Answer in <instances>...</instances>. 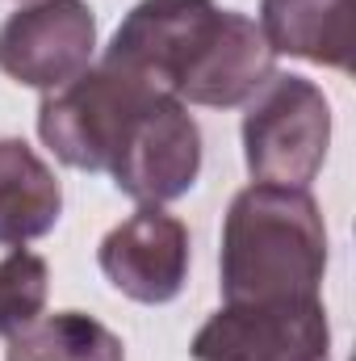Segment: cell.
Segmentation results:
<instances>
[{
    "label": "cell",
    "mask_w": 356,
    "mask_h": 361,
    "mask_svg": "<svg viewBox=\"0 0 356 361\" xmlns=\"http://www.w3.org/2000/svg\"><path fill=\"white\" fill-rule=\"evenodd\" d=\"M218 21L222 8L214 0H139L117 25L105 63L177 97Z\"/></svg>",
    "instance_id": "obj_5"
},
{
    "label": "cell",
    "mask_w": 356,
    "mask_h": 361,
    "mask_svg": "<svg viewBox=\"0 0 356 361\" xmlns=\"http://www.w3.org/2000/svg\"><path fill=\"white\" fill-rule=\"evenodd\" d=\"M51 290V269L42 257L17 248L0 261V336L25 328L30 319L42 315Z\"/></svg>",
    "instance_id": "obj_13"
},
{
    "label": "cell",
    "mask_w": 356,
    "mask_h": 361,
    "mask_svg": "<svg viewBox=\"0 0 356 361\" xmlns=\"http://www.w3.org/2000/svg\"><path fill=\"white\" fill-rule=\"evenodd\" d=\"M201 173V130L184 101L160 92L130 126L109 177L139 206H164L193 189Z\"/></svg>",
    "instance_id": "obj_7"
},
{
    "label": "cell",
    "mask_w": 356,
    "mask_h": 361,
    "mask_svg": "<svg viewBox=\"0 0 356 361\" xmlns=\"http://www.w3.org/2000/svg\"><path fill=\"white\" fill-rule=\"evenodd\" d=\"M155 97L160 89L101 59L96 68L80 72L72 85L42 97L38 135L63 164L84 169V173H109L134 118Z\"/></svg>",
    "instance_id": "obj_2"
},
{
    "label": "cell",
    "mask_w": 356,
    "mask_h": 361,
    "mask_svg": "<svg viewBox=\"0 0 356 361\" xmlns=\"http://www.w3.org/2000/svg\"><path fill=\"white\" fill-rule=\"evenodd\" d=\"M260 34L272 55L352 72L356 0H260Z\"/></svg>",
    "instance_id": "obj_10"
},
{
    "label": "cell",
    "mask_w": 356,
    "mask_h": 361,
    "mask_svg": "<svg viewBox=\"0 0 356 361\" xmlns=\"http://www.w3.org/2000/svg\"><path fill=\"white\" fill-rule=\"evenodd\" d=\"M96 17L84 0H30L0 25V72L55 92L92 68Z\"/></svg>",
    "instance_id": "obj_6"
},
{
    "label": "cell",
    "mask_w": 356,
    "mask_h": 361,
    "mask_svg": "<svg viewBox=\"0 0 356 361\" xmlns=\"http://www.w3.org/2000/svg\"><path fill=\"white\" fill-rule=\"evenodd\" d=\"M193 361H331V324L323 298L306 302H227L193 345Z\"/></svg>",
    "instance_id": "obj_4"
},
{
    "label": "cell",
    "mask_w": 356,
    "mask_h": 361,
    "mask_svg": "<svg viewBox=\"0 0 356 361\" xmlns=\"http://www.w3.org/2000/svg\"><path fill=\"white\" fill-rule=\"evenodd\" d=\"M243 114V160L252 180L306 189L319 177L331 143V105L319 85L272 72Z\"/></svg>",
    "instance_id": "obj_3"
},
{
    "label": "cell",
    "mask_w": 356,
    "mask_h": 361,
    "mask_svg": "<svg viewBox=\"0 0 356 361\" xmlns=\"http://www.w3.org/2000/svg\"><path fill=\"white\" fill-rule=\"evenodd\" d=\"M272 47L265 42L260 25L243 13L222 8V21L205 51L197 55L193 72L184 76L177 101L189 105H210V109H231L243 105L252 92L272 76Z\"/></svg>",
    "instance_id": "obj_9"
},
{
    "label": "cell",
    "mask_w": 356,
    "mask_h": 361,
    "mask_svg": "<svg viewBox=\"0 0 356 361\" xmlns=\"http://www.w3.org/2000/svg\"><path fill=\"white\" fill-rule=\"evenodd\" d=\"M222 294L227 302H306L327 273V227L310 189L248 185L222 223Z\"/></svg>",
    "instance_id": "obj_1"
},
{
    "label": "cell",
    "mask_w": 356,
    "mask_h": 361,
    "mask_svg": "<svg viewBox=\"0 0 356 361\" xmlns=\"http://www.w3.org/2000/svg\"><path fill=\"white\" fill-rule=\"evenodd\" d=\"M96 261L117 294L147 307L172 302L189 277V227L160 206H139L101 240Z\"/></svg>",
    "instance_id": "obj_8"
},
{
    "label": "cell",
    "mask_w": 356,
    "mask_h": 361,
    "mask_svg": "<svg viewBox=\"0 0 356 361\" xmlns=\"http://www.w3.org/2000/svg\"><path fill=\"white\" fill-rule=\"evenodd\" d=\"M63 185L25 139H0V244H30L55 231Z\"/></svg>",
    "instance_id": "obj_11"
},
{
    "label": "cell",
    "mask_w": 356,
    "mask_h": 361,
    "mask_svg": "<svg viewBox=\"0 0 356 361\" xmlns=\"http://www.w3.org/2000/svg\"><path fill=\"white\" fill-rule=\"evenodd\" d=\"M4 341V361H126L122 341L80 311L38 315Z\"/></svg>",
    "instance_id": "obj_12"
}]
</instances>
